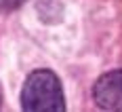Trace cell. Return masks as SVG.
Returning <instances> with one entry per match:
<instances>
[{
	"label": "cell",
	"instance_id": "obj_1",
	"mask_svg": "<svg viewBox=\"0 0 122 112\" xmlns=\"http://www.w3.org/2000/svg\"><path fill=\"white\" fill-rule=\"evenodd\" d=\"M21 108L30 112H61L65 110L61 80L51 70H36L25 78L21 89Z\"/></svg>",
	"mask_w": 122,
	"mask_h": 112
},
{
	"label": "cell",
	"instance_id": "obj_2",
	"mask_svg": "<svg viewBox=\"0 0 122 112\" xmlns=\"http://www.w3.org/2000/svg\"><path fill=\"white\" fill-rule=\"evenodd\" d=\"M93 97L103 110H122V70L101 76L93 87Z\"/></svg>",
	"mask_w": 122,
	"mask_h": 112
},
{
	"label": "cell",
	"instance_id": "obj_3",
	"mask_svg": "<svg viewBox=\"0 0 122 112\" xmlns=\"http://www.w3.org/2000/svg\"><path fill=\"white\" fill-rule=\"evenodd\" d=\"M25 0H0V13H9V11H15L23 4Z\"/></svg>",
	"mask_w": 122,
	"mask_h": 112
}]
</instances>
